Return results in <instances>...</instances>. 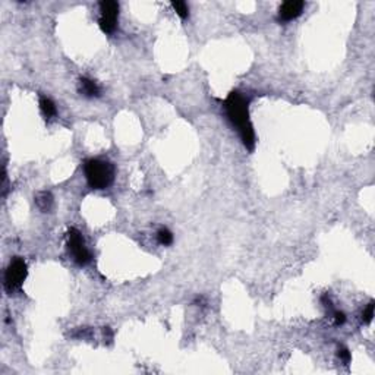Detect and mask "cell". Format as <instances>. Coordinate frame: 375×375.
Returning a JSON list of instances; mask_svg holds the SVG:
<instances>
[{
    "instance_id": "8",
    "label": "cell",
    "mask_w": 375,
    "mask_h": 375,
    "mask_svg": "<svg viewBox=\"0 0 375 375\" xmlns=\"http://www.w3.org/2000/svg\"><path fill=\"white\" fill-rule=\"evenodd\" d=\"M35 204L43 212H49L53 207V196L50 192H40L35 196Z\"/></svg>"
},
{
    "instance_id": "13",
    "label": "cell",
    "mask_w": 375,
    "mask_h": 375,
    "mask_svg": "<svg viewBox=\"0 0 375 375\" xmlns=\"http://www.w3.org/2000/svg\"><path fill=\"white\" fill-rule=\"evenodd\" d=\"M331 317H333L336 326H342V324H344V321H346V315L343 312H340V311L333 310L331 311Z\"/></svg>"
},
{
    "instance_id": "12",
    "label": "cell",
    "mask_w": 375,
    "mask_h": 375,
    "mask_svg": "<svg viewBox=\"0 0 375 375\" xmlns=\"http://www.w3.org/2000/svg\"><path fill=\"white\" fill-rule=\"evenodd\" d=\"M372 317H374V302L371 301V302L366 305V308L363 310V312H362V321H363L365 324H369V323L372 321Z\"/></svg>"
},
{
    "instance_id": "10",
    "label": "cell",
    "mask_w": 375,
    "mask_h": 375,
    "mask_svg": "<svg viewBox=\"0 0 375 375\" xmlns=\"http://www.w3.org/2000/svg\"><path fill=\"white\" fill-rule=\"evenodd\" d=\"M157 241L159 244L163 245V246H169V245L173 244V235L169 229L162 228L159 232H157Z\"/></svg>"
},
{
    "instance_id": "14",
    "label": "cell",
    "mask_w": 375,
    "mask_h": 375,
    "mask_svg": "<svg viewBox=\"0 0 375 375\" xmlns=\"http://www.w3.org/2000/svg\"><path fill=\"white\" fill-rule=\"evenodd\" d=\"M337 355H339V358L342 359L344 363H349V362H350V358H352V356H350V352H349L346 347H339V353H337Z\"/></svg>"
},
{
    "instance_id": "3",
    "label": "cell",
    "mask_w": 375,
    "mask_h": 375,
    "mask_svg": "<svg viewBox=\"0 0 375 375\" xmlns=\"http://www.w3.org/2000/svg\"><path fill=\"white\" fill-rule=\"evenodd\" d=\"M67 238V249L69 254L72 255V260L78 265H87L91 261V254L85 245V241L82 235L75 228H70L66 233Z\"/></svg>"
},
{
    "instance_id": "9",
    "label": "cell",
    "mask_w": 375,
    "mask_h": 375,
    "mask_svg": "<svg viewBox=\"0 0 375 375\" xmlns=\"http://www.w3.org/2000/svg\"><path fill=\"white\" fill-rule=\"evenodd\" d=\"M40 109H41V112H43L44 117H46L47 120H50L51 117L56 116V106H54V103H53L49 97H46V96H41V97H40Z\"/></svg>"
},
{
    "instance_id": "4",
    "label": "cell",
    "mask_w": 375,
    "mask_h": 375,
    "mask_svg": "<svg viewBox=\"0 0 375 375\" xmlns=\"http://www.w3.org/2000/svg\"><path fill=\"white\" fill-rule=\"evenodd\" d=\"M27 264L22 258H14L12 261L9 262L6 271H5V289L12 293L18 289H21L24 280L27 278Z\"/></svg>"
},
{
    "instance_id": "1",
    "label": "cell",
    "mask_w": 375,
    "mask_h": 375,
    "mask_svg": "<svg viewBox=\"0 0 375 375\" xmlns=\"http://www.w3.org/2000/svg\"><path fill=\"white\" fill-rule=\"evenodd\" d=\"M249 100L238 91H233L224 100V113L232 126L238 131L244 145L249 151L255 145V133L249 119Z\"/></svg>"
},
{
    "instance_id": "2",
    "label": "cell",
    "mask_w": 375,
    "mask_h": 375,
    "mask_svg": "<svg viewBox=\"0 0 375 375\" xmlns=\"http://www.w3.org/2000/svg\"><path fill=\"white\" fill-rule=\"evenodd\" d=\"M84 173L93 189H106L114 180V166L107 160L90 159L84 164Z\"/></svg>"
},
{
    "instance_id": "11",
    "label": "cell",
    "mask_w": 375,
    "mask_h": 375,
    "mask_svg": "<svg viewBox=\"0 0 375 375\" xmlns=\"http://www.w3.org/2000/svg\"><path fill=\"white\" fill-rule=\"evenodd\" d=\"M172 6H173L175 12H176L182 19L188 18V15H189V8H188V5H186L185 2H173Z\"/></svg>"
},
{
    "instance_id": "7",
    "label": "cell",
    "mask_w": 375,
    "mask_h": 375,
    "mask_svg": "<svg viewBox=\"0 0 375 375\" xmlns=\"http://www.w3.org/2000/svg\"><path fill=\"white\" fill-rule=\"evenodd\" d=\"M78 90L84 97L94 98L100 96V87L96 81L90 80V78H81L80 80V85Z\"/></svg>"
},
{
    "instance_id": "5",
    "label": "cell",
    "mask_w": 375,
    "mask_h": 375,
    "mask_svg": "<svg viewBox=\"0 0 375 375\" xmlns=\"http://www.w3.org/2000/svg\"><path fill=\"white\" fill-rule=\"evenodd\" d=\"M100 19L98 25L104 34H113L117 28L119 19V5L116 2H101L100 3Z\"/></svg>"
},
{
    "instance_id": "6",
    "label": "cell",
    "mask_w": 375,
    "mask_h": 375,
    "mask_svg": "<svg viewBox=\"0 0 375 375\" xmlns=\"http://www.w3.org/2000/svg\"><path fill=\"white\" fill-rule=\"evenodd\" d=\"M305 9V3L299 2V0H290V2H284L280 8H278V19L283 22H289L293 21L297 17L302 15Z\"/></svg>"
}]
</instances>
